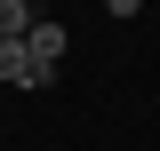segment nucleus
I'll return each mask as SVG.
<instances>
[{"label":"nucleus","instance_id":"obj_1","mask_svg":"<svg viewBox=\"0 0 160 151\" xmlns=\"http://www.w3.org/2000/svg\"><path fill=\"white\" fill-rule=\"evenodd\" d=\"M24 56H32V80L48 88V80H56V64H64V24H32V40H24Z\"/></svg>","mask_w":160,"mask_h":151},{"label":"nucleus","instance_id":"obj_2","mask_svg":"<svg viewBox=\"0 0 160 151\" xmlns=\"http://www.w3.org/2000/svg\"><path fill=\"white\" fill-rule=\"evenodd\" d=\"M0 88H40V80H32V56H24V40H0Z\"/></svg>","mask_w":160,"mask_h":151},{"label":"nucleus","instance_id":"obj_3","mask_svg":"<svg viewBox=\"0 0 160 151\" xmlns=\"http://www.w3.org/2000/svg\"><path fill=\"white\" fill-rule=\"evenodd\" d=\"M32 8H24V0H0V40H32Z\"/></svg>","mask_w":160,"mask_h":151}]
</instances>
